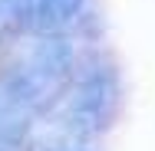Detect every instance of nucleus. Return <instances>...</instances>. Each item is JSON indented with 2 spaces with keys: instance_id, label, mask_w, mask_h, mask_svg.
<instances>
[{
  "instance_id": "obj_1",
  "label": "nucleus",
  "mask_w": 155,
  "mask_h": 151,
  "mask_svg": "<svg viewBox=\"0 0 155 151\" xmlns=\"http://www.w3.org/2000/svg\"><path fill=\"white\" fill-rule=\"evenodd\" d=\"M119 105V79L112 66H89L63 92L56 125L79 141H89L109 128Z\"/></svg>"
},
{
  "instance_id": "obj_2",
  "label": "nucleus",
  "mask_w": 155,
  "mask_h": 151,
  "mask_svg": "<svg viewBox=\"0 0 155 151\" xmlns=\"http://www.w3.org/2000/svg\"><path fill=\"white\" fill-rule=\"evenodd\" d=\"M56 95L60 89L46 82L27 59L7 66L0 72V145L20 148Z\"/></svg>"
},
{
  "instance_id": "obj_3",
  "label": "nucleus",
  "mask_w": 155,
  "mask_h": 151,
  "mask_svg": "<svg viewBox=\"0 0 155 151\" xmlns=\"http://www.w3.org/2000/svg\"><path fill=\"white\" fill-rule=\"evenodd\" d=\"M10 17L33 33L60 36L66 27H73L86 7V0H7Z\"/></svg>"
},
{
  "instance_id": "obj_4",
  "label": "nucleus",
  "mask_w": 155,
  "mask_h": 151,
  "mask_svg": "<svg viewBox=\"0 0 155 151\" xmlns=\"http://www.w3.org/2000/svg\"><path fill=\"white\" fill-rule=\"evenodd\" d=\"M7 17H10V3H7V0H0V30H3Z\"/></svg>"
},
{
  "instance_id": "obj_5",
  "label": "nucleus",
  "mask_w": 155,
  "mask_h": 151,
  "mask_svg": "<svg viewBox=\"0 0 155 151\" xmlns=\"http://www.w3.org/2000/svg\"><path fill=\"white\" fill-rule=\"evenodd\" d=\"M0 151H17V148H10V145H0Z\"/></svg>"
}]
</instances>
